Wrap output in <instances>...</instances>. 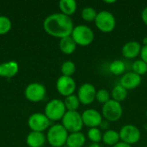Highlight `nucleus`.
Returning <instances> with one entry per match:
<instances>
[{"mask_svg":"<svg viewBox=\"0 0 147 147\" xmlns=\"http://www.w3.org/2000/svg\"><path fill=\"white\" fill-rule=\"evenodd\" d=\"M43 28L50 36L62 39L71 36L74 24L70 16L62 13H53L45 18Z\"/></svg>","mask_w":147,"mask_h":147,"instance_id":"f257e3e1","label":"nucleus"},{"mask_svg":"<svg viewBox=\"0 0 147 147\" xmlns=\"http://www.w3.org/2000/svg\"><path fill=\"white\" fill-rule=\"evenodd\" d=\"M71 36L77 44V46L80 47L90 46L95 39L94 31L91 28L85 24H79L74 26Z\"/></svg>","mask_w":147,"mask_h":147,"instance_id":"f03ea898","label":"nucleus"},{"mask_svg":"<svg viewBox=\"0 0 147 147\" xmlns=\"http://www.w3.org/2000/svg\"><path fill=\"white\" fill-rule=\"evenodd\" d=\"M69 133L61 124H54L47 130V140L52 147H64Z\"/></svg>","mask_w":147,"mask_h":147,"instance_id":"7ed1b4c3","label":"nucleus"},{"mask_svg":"<svg viewBox=\"0 0 147 147\" xmlns=\"http://www.w3.org/2000/svg\"><path fill=\"white\" fill-rule=\"evenodd\" d=\"M96 28L102 33H111L116 27V19L109 10H101L97 13L94 22Z\"/></svg>","mask_w":147,"mask_h":147,"instance_id":"20e7f679","label":"nucleus"},{"mask_svg":"<svg viewBox=\"0 0 147 147\" xmlns=\"http://www.w3.org/2000/svg\"><path fill=\"white\" fill-rule=\"evenodd\" d=\"M61 125L69 134L81 132L84 127L81 114L78 111H66L61 120Z\"/></svg>","mask_w":147,"mask_h":147,"instance_id":"39448f33","label":"nucleus"},{"mask_svg":"<svg viewBox=\"0 0 147 147\" xmlns=\"http://www.w3.org/2000/svg\"><path fill=\"white\" fill-rule=\"evenodd\" d=\"M101 114L102 118L109 122H116L123 115V108L121 102L111 99L102 105Z\"/></svg>","mask_w":147,"mask_h":147,"instance_id":"423d86ee","label":"nucleus"},{"mask_svg":"<svg viewBox=\"0 0 147 147\" xmlns=\"http://www.w3.org/2000/svg\"><path fill=\"white\" fill-rule=\"evenodd\" d=\"M65 113L66 109L64 101L60 99H53L47 103L44 114L50 121H58L62 120Z\"/></svg>","mask_w":147,"mask_h":147,"instance_id":"0eeeda50","label":"nucleus"},{"mask_svg":"<svg viewBox=\"0 0 147 147\" xmlns=\"http://www.w3.org/2000/svg\"><path fill=\"white\" fill-rule=\"evenodd\" d=\"M119 134L121 142H124L132 146L137 144L141 139L140 130L139 127L132 124H127L123 126L121 128Z\"/></svg>","mask_w":147,"mask_h":147,"instance_id":"6e6552de","label":"nucleus"},{"mask_svg":"<svg viewBox=\"0 0 147 147\" xmlns=\"http://www.w3.org/2000/svg\"><path fill=\"white\" fill-rule=\"evenodd\" d=\"M46 95V87L43 84L36 82L29 84L24 90V96L26 99L32 102H41L45 98Z\"/></svg>","mask_w":147,"mask_h":147,"instance_id":"1a4fd4ad","label":"nucleus"},{"mask_svg":"<svg viewBox=\"0 0 147 147\" xmlns=\"http://www.w3.org/2000/svg\"><path fill=\"white\" fill-rule=\"evenodd\" d=\"M50 120L41 113H34L28 117V125L33 132L43 133L50 127Z\"/></svg>","mask_w":147,"mask_h":147,"instance_id":"9d476101","label":"nucleus"},{"mask_svg":"<svg viewBox=\"0 0 147 147\" xmlns=\"http://www.w3.org/2000/svg\"><path fill=\"white\" fill-rule=\"evenodd\" d=\"M96 87L90 84L85 83L83 84L78 90V97L81 104L84 106H89L94 102L96 100Z\"/></svg>","mask_w":147,"mask_h":147,"instance_id":"9b49d317","label":"nucleus"},{"mask_svg":"<svg viewBox=\"0 0 147 147\" xmlns=\"http://www.w3.org/2000/svg\"><path fill=\"white\" fill-rule=\"evenodd\" d=\"M77 88V84L72 77L60 76L56 81V90L61 96L66 97L73 95Z\"/></svg>","mask_w":147,"mask_h":147,"instance_id":"f8f14e48","label":"nucleus"},{"mask_svg":"<svg viewBox=\"0 0 147 147\" xmlns=\"http://www.w3.org/2000/svg\"><path fill=\"white\" fill-rule=\"evenodd\" d=\"M81 115L84 126L89 128L99 127L103 120L101 112H99L96 109H88L84 110L81 114Z\"/></svg>","mask_w":147,"mask_h":147,"instance_id":"ddd939ff","label":"nucleus"},{"mask_svg":"<svg viewBox=\"0 0 147 147\" xmlns=\"http://www.w3.org/2000/svg\"><path fill=\"white\" fill-rule=\"evenodd\" d=\"M142 82V78L140 76L137 75L133 71L125 72L120 79V84L124 87L127 91L133 90L138 88Z\"/></svg>","mask_w":147,"mask_h":147,"instance_id":"4468645a","label":"nucleus"},{"mask_svg":"<svg viewBox=\"0 0 147 147\" xmlns=\"http://www.w3.org/2000/svg\"><path fill=\"white\" fill-rule=\"evenodd\" d=\"M142 45L136 40H130L125 43L121 48V54L127 59H134L140 55Z\"/></svg>","mask_w":147,"mask_h":147,"instance_id":"2eb2a0df","label":"nucleus"},{"mask_svg":"<svg viewBox=\"0 0 147 147\" xmlns=\"http://www.w3.org/2000/svg\"><path fill=\"white\" fill-rule=\"evenodd\" d=\"M19 71V65L16 61L10 60L0 64V77L11 78Z\"/></svg>","mask_w":147,"mask_h":147,"instance_id":"dca6fc26","label":"nucleus"},{"mask_svg":"<svg viewBox=\"0 0 147 147\" xmlns=\"http://www.w3.org/2000/svg\"><path fill=\"white\" fill-rule=\"evenodd\" d=\"M47 141V137L43 133L31 131L27 138L26 143L28 147H42Z\"/></svg>","mask_w":147,"mask_h":147,"instance_id":"f3484780","label":"nucleus"},{"mask_svg":"<svg viewBox=\"0 0 147 147\" xmlns=\"http://www.w3.org/2000/svg\"><path fill=\"white\" fill-rule=\"evenodd\" d=\"M85 142L86 136L82 132H77L69 134L65 145L67 147H83Z\"/></svg>","mask_w":147,"mask_h":147,"instance_id":"a211bd4d","label":"nucleus"},{"mask_svg":"<svg viewBox=\"0 0 147 147\" xmlns=\"http://www.w3.org/2000/svg\"><path fill=\"white\" fill-rule=\"evenodd\" d=\"M77 47L78 46L73 40V39L71 38V36H67L60 39L59 43V47L60 51L66 55L72 54L76 51Z\"/></svg>","mask_w":147,"mask_h":147,"instance_id":"6ab92c4d","label":"nucleus"},{"mask_svg":"<svg viewBox=\"0 0 147 147\" xmlns=\"http://www.w3.org/2000/svg\"><path fill=\"white\" fill-rule=\"evenodd\" d=\"M120 141H121V139H120V134L118 131L114 130V129H109L105 131L104 133H102V142L104 145L113 147L116 144H118Z\"/></svg>","mask_w":147,"mask_h":147,"instance_id":"aec40b11","label":"nucleus"},{"mask_svg":"<svg viewBox=\"0 0 147 147\" xmlns=\"http://www.w3.org/2000/svg\"><path fill=\"white\" fill-rule=\"evenodd\" d=\"M59 8L60 13L71 17L77 11L78 3L75 0H61L59 3Z\"/></svg>","mask_w":147,"mask_h":147,"instance_id":"412c9836","label":"nucleus"},{"mask_svg":"<svg viewBox=\"0 0 147 147\" xmlns=\"http://www.w3.org/2000/svg\"><path fill=\"white\" fill-rule=\"evenodd\" d=\"M110 95H111L112 100L116 101L118 102H121L127 99V95H128V91L119 84H116L112 89Z\"/></svg>","mask_w":147,"mask_h":147,"instance_id":"4be33fe9","label":"nucleus"},{"mask_svg":"<svg viewBox=\"0 0 147 147\" xmlns=\"http://www.w3.org/2000/svg\"><path fill=\"white\" fill-rule=\"evenodd\" d=\"M109 71L115 76H122L126 71V64L121 59H115L109 64Z\"/></svg>","mask_w":147,"mask_h":147,"instance_id":"5701e85b","label":"nucleus"},{"mask_svg":"<svg viewBox=\"0 0 147 147\" xmlns=\"http://www.w3.org/2000/svg\"><path fill=\"white\" fill-rule=\"evenodd\" d=\"M64 103H65L66 111H78L81 104L78 100V96L74 94L69 96H66L64 100Z\"/></svg>","mask_w":147,"mask_h":147,"instance_id":"b1692460","label":"nucleus"},{"mask_svg":"<svg viewBox=\"0 0 147 147\" xmlns=\"http://www.w3.org/2000/svg\"><path fill=\"white\" fill-rule=\"evenodd\" d=\"M86 138L92 143V144H100L102 140V133L99 127H92L89 128L87 132Z\"/></svg>","mask_w":147,"mask_h":147,"instance_id":"393cba45","label":"nucleus"},{"mask_svg":"<svg viewBox=\"0 0 147 147\" xmlns=\"http://www.w3.org/2000/svg\"><path fill=\"white\" fill-rule=\"evenodd\" d=\"M97 11L90 6L84 7L82 10H81V17L84 21L87 22H95L96 16H97Z\"/></svg>","mask_w":147,"mask_h":147,"instance_id":"a878e982","label":"nucleus"},{"mask_svg":"<svg viewBox=\"0 0 147 147\" xmlns=\"http://www.w3.org/2000/svg\"><path fill=\"white\" fill-rule=\"evenodd\" d=\"M132 71L139 76H144L147 73V64L142 59H136L132 65Z\"/></svg>","mask_w":147,"mask_h":147,"instance_id":"bb28decb","label":"nucleus"},{"mask_svg":"<svg viewBox=\"0 0 147 147\" xmlns=\"http://www.w3.org/2000/svg\"><path fill=\"white\" fill-rule=\"evenodd\" d=\"M60 71L62 73V76L71 77L76 71V65L71 60H66L61 65Z\"/></svg>","mask_w":147,"mask_h":147,"instance_id":"cd10ccee","label":"nucleus"},{"mask_svg":"<svg viewBox=\"0 0 147 147\" xmlns=\"http://www.w3.org/2000/svg\"><path fill=\"white\" fill-rule=\"evenodd\" d=\"M12 28V22L10 19L4 16H0V35L6 34L10 31Z\"/></svg>","mask_w":147,"mask_h":147,"instance_id":"c85d7f7f","label":"nucleus"},{"mask_svg":"<svg viewBox=\"0 0 147 147\" xmlns=\"http://www.w3.org/2000/svg\"><path fill=\"white\" fill-rule=\"evenodd\" d=\"M109 100H111V95L109 90L105 89H101L96 91V101H97L99 103H102L103 105L106 102H108Z\"/></svg>","mask_w":147,"mask_h":147,"instance_id":"c756f323","label":"nucleus"},{"mask_svg":"<svg viewBox=\"0 0 147 147\" xmlns=\"http://www.w3.org/2000/svg\"><path fill=\"white\" fill-rule=\"evenodd\" d=\"M140 59H142L147 64V46H142V49L140 52Z\"/></svg>","mask_w":147,"mask_h":147,"instance_id":"7c9ffc66","label":"nucleus"},{"mask_svg":"<svg viewBox=\"0 0 147 147\" xmlns=\"http://www.w3.org/2000/svg\"><path fill=\"white\" fill-rule=\"evenodd\" d=\"M109 123L110 122H109L108 121H106V120L103 119L102 121V123H101V125H100V127H99V128L101 130H104V132H105V131H107V130L109 129Z\"/></svg>","mask_w":147,"mask_h":147,"instance_id":"2f4dec72","label":"nucleus"},{"mask_svg":"<svg viewBox=\"0 0 147 147\" xmlns=\"http://www.w3.org/2000/svg\"><path fill=\"white\" fill-rule=\"evenodd\" d=\"M141 19L143 21V22L147 26V6L145 7L141 12Z\"/></svg>","mask_w":147,"mask_h":147,"instance_id":"473e14b6","label":"nucleus"},{"mask_svg":"<svg viewBox=\"0 0 147 147\" xmlns=\"http://www.w3.org/2000/svg\"><path fill=\"white\" fill-rule=\"evenodd\" d=\"M113 147H133V146H129V145H127V144H126V143H124V142L120 141L118 144H116L115 146H114Z\"/></svg>","mask_w":147,"mask_h":147,"instance_id":"72a5a7b5","label":"nucleus"},{"mask_svg":"<svg viewBox=\"0 0 147 147\" xmlns=\"http://www.w3.org/2000/svg\"><path fill=\"white\" fill-rule=\"evenodd\" d=\"M103 3H106V4H114V3H116V1H115V0H110V1H109V0H105V1H103Z\"/></svg>","mask_w":147,"mask_h":147,"instance_id":"f704fd0d","label":"nucleus"},{"mask_svg":"<svg viewBox=\"0 0 147 147\" xmlns=\"http://www.w3.org/2000/svg\"><path fill=\"white\" fill-rule=\"evenodd\" d=\"M142 43H143V46H147V36L144 37L143 40H142Z\"/></svg>","mask_w":147,"mask_h":147,"instance_id":"c9c22d12","label":"nucleus"},{"mask_svg":"<svg viewBox=\"0 0 147 147\" xmlns=\"http://www.w3.org/2000/svg\"><path fill=\"white\" fill-rule=\"evenodd\" d=\"M88 147H102V146L100 144H91Z\"/></svg>","mask_w":147,"mask_h":147,"instance_id":"e433bc0d","label":"nucleus"},{"mask_svg":"<svg viewBox=\"0 0 147 147\" xmlns=\"http://www.w3.org/2000/svg\"><path fill=\"white\" fill-rule=\"evenodd\" d=\"M146 118H147V110H146Z\"/></svg>","mask_w":147,"mask_h":147,"instance_id":"4c0bfd02","label":"nucleus"},{"mask_svg":"<svg viewBox=\"0 0 147 147\" xmlns=\"http://www.w3.org/2000/svg\"><path fill=\"white\" fill-rule=\"evenodd\" d=\"M146 147H147V146H146Z\"/></svg>","mask_w":147,"mask_h":147,"instance_id":"58836bf2","label":"nucleus"}]
</instances>
